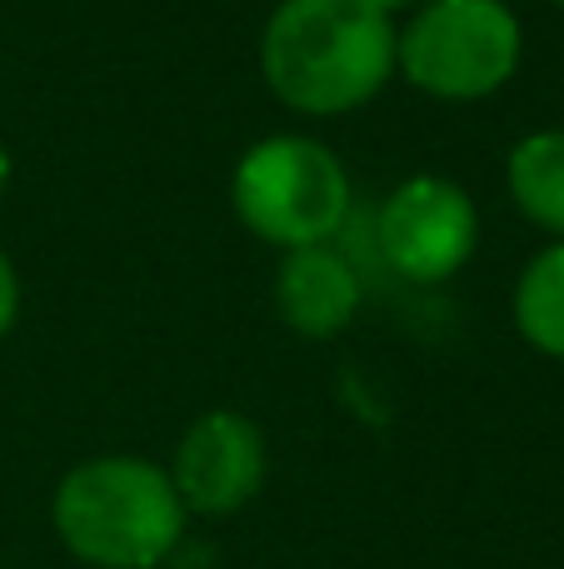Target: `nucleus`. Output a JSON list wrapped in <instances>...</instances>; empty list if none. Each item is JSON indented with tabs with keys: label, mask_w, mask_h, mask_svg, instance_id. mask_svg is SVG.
I'll return each mask as SVG.
<instances>
[{
	"label": "nucleus",
	"mask_w": 564,
	"mask_h": 569,
	"mask_svg": "<svg viewBox=\"0 0 564 569\" xmlns=\"http://www.w3.org/2000/svg\"><path fill=\"white\" fill-rule=\"evenodd\" d=\"M56 530L85 565L150 569L175 550L185 505L165 470L130 455H105L66 475L56 495Z\"/></svg>",
	"instance_id": "nucleus-2"
},
{
	"label": "nucleus",
	"mask_w": 564,
	"mask_h": 569,
	"mask_svg": "<svg viewBox=\"0 0 564 569\" xmlns=\"http://www.w3.org/2000/svg\"><path fill=\"white\" fill-rule=\"evenodd\" d=\"M10 320H16V270L0 256V335L10 330Z\"/></svg>",
	"instance_id": "nucleus-10"
},
{
	"label": "nucleus",
	"mask_w": 564,
	"mask_h": 569,
	"mask_svg": "<svg viewBox=\"0 0 564 569\" xmlns=\"http://www.w3.org/2000/svg\"><path fill=\"white\" fill-rule=\"evenodd\" d=\"M6 180H10V160H6V146H0V196H6Z\"/></svg>",
	"instance_id": "nucleus-11"
},
{
	"label": "nucleus",
	"mask_w": 564,
	"mask_h": 569,
	"mask_svg": "<svg viewBox=\"0 0 564 569\" xmlns=\"http://www.w3.org/2000/svg\"><path fill=\"white\" fill-rule=\"evenodd\" d=\"M265 80L305 116H340L395 70V30L375 0H285L265 26Z\"/></svg>",
	"instance_id": "nucleus-1"
},
{
	"label": "nucleus",
	"mask_w": 564,
	"mask_h": 569,
	"mask_svg": "<svg viewBox=\"0 0 564 569\" xmlns=\"http://www.w3.org/2000/svg\"><path fill=\"white\" fill-rule=\"evenodd\" d=\"M375 6H380V10H385V16H390V10H400V6H405V0H375Z\"/></svg>",
	"instance_id": "nucleus-12"
},
{
	"label": "nucleus",
	"mask_w": 564,
	"mask_h": 569,
	"mask_svg": "<svg viewBox=\"0 0 564 569\" xmlns=\"http://www.w3.org/2000/svg\"><path fill=\"white\" fill-rule=\"evenodd\" d=\"M265 480V445L245 415L215 410L190 425L175 455V495L180 505L205 515H230L250 500Z\"/></svg>",
	"instance_id": "nucleus-6"
},
{
	"label": "nucleus",
	"mask_w": 564,
	"mask_h": 569,
	"mask_svg": "<svg viewBox=\"0 0 564 569\" xmlns=\"http://www.w3.org/2000/svg\"><path fill=\"white\" fill-rule=\"evenodd\" d=\"M280 315L295 325L300 335H335L355 320L360 310V276L350 270L345 256H335L330 246L290 250L285 270H280Z\"/></svg>",
	"instance_id": "nucleus-7"
},
{
	"label": "nucleus",
	"mask_w": 564,
	"mask_h": 569,
	"mask_svg": "<svg viewBox=\"0 0 564 569\" xmlns=\"http://www.w3.org/2000/svg\"><path fill=\"white\" fill-rule=\"evenodd\" d=\"M235 210L260 240L285 250L325 246L350 210V180L325 146L275 136L235 170Z\"/></svg>",
	"instance_id": "nucleus-3"
},
{
	"label": "nucleus",
	"mask_w": 564,
	"mask_h": 569,
	"mask_svg": "<svg viewBox=\"0 0 564 569\" xmlns=\"http://www.w3.org/2000/svg\"><path fill=\"white\" fill-rule=\"evenodd\" d=\"M380 256L405 280H445L475 250V206L440 176H415L380 210Z\"/></svg>",
	"instance_id": "nucleus-5"
},
{
	"label": "nucleus",
	"mask_w": 564,
	"mask_h": 569,
	"mask_svg": "<svg viewBox=\"0 0 564 569\" xmlns=\"http://www.w3.org/2000/svg\"><path fill=\"white\" fill-rule=\"evenodd\" d=\"M515 320L535 350L564 360V240L530 260L515 290Z\"/></svg>",
	"instance_id": "nucleus-9"
},
{
	"label": "nucleus",
	"mask_w": 564,
	"mask_h": 569,
	"mask_svg": "<svg viewBox=\"0 0 564 569\" xmlns=\"http://www.w3.org/2000/svg\"><path fill=\"white\" fill-rule=\"evenodd\" d=\"M510 190L535 226L564 236V130H540L510 150Z\"/></svg>",
	"instance_id": "nucleus-8"
},
{
	"label": "nucleus",
	"mask_w": 564,
	"mask_h": 569,
	"mask_svg": "<svg viewBox=\"0 0 564 569\" xmlns=\"http://www.w3.org/2000/svg\"><path fill=\"white\" fill-rule=\"evenodd\" d=\"M560 6H564V0H560Z\"/></svg>",
	"instance_id": "nucleus-13"
},
{
	"label": "nucleus",
	"mask_w": 564,
	"mask_h": 569,
	"mask_svg": "<svg viewBox=\"0 0 564 569\" xmlns=\"http://www.w3.org/2000/svg\"><path fill=\"white\" fill-rule=\"evenodd\" d=\"M395 60L420 90L480 100L520 66V20L500 0H430L395 40Z\"/></svg>",
	"instance_id": "nucleus-4"
}]
</instances>
